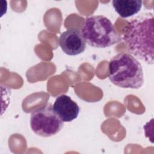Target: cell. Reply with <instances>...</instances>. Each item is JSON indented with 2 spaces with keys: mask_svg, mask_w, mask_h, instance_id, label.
Here are the masks:
<instances>
[{
  "mask_svg": "<svg viewBox=\"0 0 154 154\" xmlns=\"http://www.w3.org/2000/svg\"><path fill=\"white\" fill-rule=\"evenodd\" d=\"M153 29V14L146 13L128 22L123 37L129 51L150 65L154 63Z\"/></svg>",
  "mask_w": 154,
  "mask_h": 154,
  "instance_id": "1",
  "label": "cell"
},
{
  "mask_svg": "<svg viewBox=\"0 0 154 154\" xmlns=\"http://www.w3.org/2000/svg\"><path fill=\"white\" fill-rule=\"evenodd\" d=\"M108 77L113 84L125 88L138 89L144 82L141 64L128 53L118 54L110 60Z\"/></svg>",
  "mask_w": 154,
  "mask_h": 154,
  "instance_id": "2",
  "label": "cell"
},
{
  "mask_svg": "<svg viewBox=\"0 0 154 154\" xmlns=\"http://www.w3.org/2000/svg\"><path fill=\"white\" fill-rule=\"evenodd\" d=\"M85 42L97 48L111 46L121 41V37L111 20L103 15L87 17L82 31Z\"/></svg>",
  "mask_w": 154,
  "mask_h": 154,
  "instance_id": "3",
  "label": "cell"
},
{
  "mask_svg": "<svg viewBox=\"0 0 154 154\" xmlns=\"http://www.w3.org/2000/svg\"><path fill=\"white\" fill-rule=\"evenodd\" d=\"M30 126L37 135L49 137L56 135L62 129L64 122L54 111L53 105L48 103L32 111Z\"/></svg>",
  "mask_w": 154,
  "mask_h": 154,
  "instance_id": "4",
  "label": "cell"
},
{
  "mask_svg": "<svg viewBox=\"0 0 154 154\" xmlns=\"http://www.w3.org/2000/svg\"><path fill=\"white\" fill-rule=\"evenodd\" d=\"M59 45L62 51L70 56L81 54L86 48V42L82 32L75 28H69L63 32L59 37Z\"/></svg>",
  "mask_w": 154,
  "mask_h": 154,
  "instance_id": "5",
  "label": "cell"
},
{
  "mask_svg": "<svg viewBox=\"0 0 154 154\" xmlns=\"http://www.w3.org/2000/svg\"><path fill=\"white\" fill-rule=\"evenodd\" d=\"M53 108L64 122H70L76 119L80 111L78 105L70 96L63 94L56 98Z\"/></svg>",
  "mask_w": 154,
  "mask_h": 154,
  "instance_id": "6",
  "label": "cell"
},
{
  "mask_svg": "<svg viewBox=\"0 0 154 154\" xmlns=\"http://www.w3.org/2000/svg\"><path fill=\"white\" fill-rule=\"evenodd\" d=\"M140 0H114L112 5L115 11L123 18H127L137 14L142 7Z\"/></svg>",
  "mask_w": 154,
  "mask_h": 154,
  "instance_id": "7",
  "label": "cell"
}]
</instances>
